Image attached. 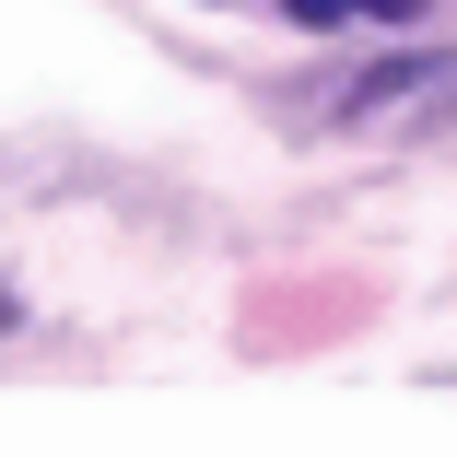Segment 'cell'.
<instances>
[{"label": "cell", "instance_id": "1", "mask_svg": "<svg viewBox=\"0 0 457 457\" xmlns=\"http://www.w3.org/2000/svg\"><path fill=\"white\" fill-rule=\"evenodd\" d=\"M352 12H376V24H411V12H422V0H352Z\"/></svg>", "mask_w": 457, "mask_h": 457}]
</instances>
